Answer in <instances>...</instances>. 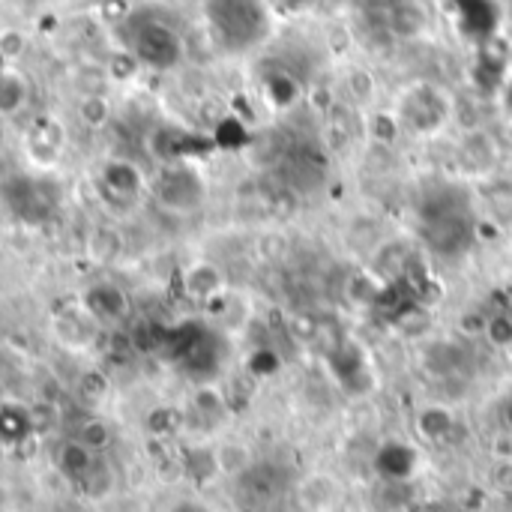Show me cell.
<instances>
[{"label":"cell","mask_w":512,"mask_h":512,"mask_svg":"<svg viewBox=\"0 0 512 512\" xmlns=\"http://www.w3.org/2000/svg\"><path fill=\"white\" fill-rule=\"evenodd\" d=\"M429 27V15L417 0H402L393 12H390V30L402 39H414L420 33H426Z\"/></svg>","instance_id":"obj_10"},{"label":"cell","mask_w":512,"mask_h":512,"mask_svg":"<svg viewBox=\"0 0 512 512\" xmlns=\"http://www.w3.org/2000/svg\"><path fill=\"white\" fill-rule=\"evenodd\" d=\"M81 384L87 387V390H84L87 399H99V396L105 393V378H102V375H84Z\"/></svg>","instance_id":"obj_18"},{"label":"cell","mask_w":512,"mask_h":512,"mask_svg":"<svg viewBox=\"0 0 512 512\" xmlns=\"http://www.w3.org/2000/svg\"><path fill=\"white\" fill-rule=\"evenodd\" d=\"M111 429H108V423H102V420H96V417H90V420H84L81 426H78V432H75V441H81L87 450H93V453H102L108 444H111Z\"/></svg>","instance_id":"obj_15"},{"label":"cell","mask_w":512,"mask_h":512,"mask_svg":"<svg viewBox=\"0 0 512 512\" xmlns=\"http://www.w3.org/2000/svg\"><path fill=\"white\" fill-rule=\"evenodd\" d=\"M30 99V81L18 66L0 63V117H15Z\"/></svg>","instance_id":"obj_6"},{"label":"cell","mask_w":512,"mask_h":512,"mask_svg":"<svg viewBox=\"0 0 512 512\" xmlns=\"http://www.w3.org/2000/svg\"><path fill=\"white\" fill-rule=\"evenodd\" d=\"M30 414L18 405H0V444H21L30 435Z\"/></svg>","instance_id":"obj_12"},{"label":"cell","mask_w":512,"mask_h":512,"mask_svg":"<svg viewBox=\"0 0 512 512\" xmlns=\"http://www.w3.org/2000/svg\"><path fill=\"white\" fill-rule=\"evenodd\" d=\"M345 87H348V96L357 102V105H372L375 96H378V78L372 69L366 66H351L345 72Z\"/></svg>","instance_id":"obj_13"},{"label":"cell","mask_w":512,"mask_h":512,"mask_svg":"<svg viewBox=\"0 0 512 512\" xmlns=\"http://www.w3.org/2000/svg\"><path fill=\"white\" fill-rule=\"evenodd\" d=\"M87 315L99 324H123L129 318V297L123 288L111 282H96L81 297Z\"/></svg>","instance_id":"obj_4"},{"label":"cell","mask_w":512,"mask_h":512,"mask_svg":"<svg viewBox=\"0 0 512 512\" xmlns=\"http://www.w3.org/2000/svg\"><path fill=\"white\" fill-rule=\"evenodd\" d=\"M123 48L141 63V69H174L183 60V39L180 33L162 18H132L126 21Z\"/></svg>","instance_id":"obj_1"},{"label":"cell","mask_w":512,"mask_h":512,"mask_svg":"<svg viewBox=\"0 0 512 512\" xmlns=\"http://www.w3.org/2000/svg\"><path fill=\"white\" fill-rule=\"evenodd\" d=\"M75 114H78V120H81L87 129H102V126L111 120L114 108H111L108 96H102V93H87V96H81Z\"/></svg>","instance_id":"obj_14"},{"label":"cell","mask_w":512,"mask_h":512,"mask_svg":"<svg viewBox=\"0 0 512 512\" xmlns=\"http://www.w3.org/2000/svg\"><path fill=\"white\" fill-rule=\"evenodd\" d=\"M99 189L105 195H111L114 201H135L144 195V189H150V180L144 177V171L129 162V159H108L99 168Z\"/></svg>","instance_id":"obj_3"},{"label":"cell","mask_w":512,"mask_h":512,"mask_svg":"<svg viewBox=\"0 0 512 512\" xmlns=\"http://www.w3.org/2000/svg\"><path fill=\"white\" fill-rule=\"evenodd\" d=\"M93 465H96V453L93 450H87L81 441H66L60 450H57V468L69 477V480H75V483H81L90 471H93Z\"/></svg>","instance_id":"obj_9"},{"label":"cell","mask_w":512,"mask_h":512,"mask_svg":"<svg viewBox=\"0 0 512 512\" xmlns=\"http://www.w3.org/2000/svg\"><path fill=\"white\" fill-rule=\"evenodd\" d=\"M150 192H153L156 204H159L165 213L189 216V213H195V210L204 204V198H207V183H204L201 171L192 168V165L183 159V162L159 165L156 177L150 180Z\"/></svg>","instance_id":"obj_2"},{"label":"cell","mask_w":512,"mask_h":512,"mask_svg":"<svg viewBox=\"0 0 512 512\" xmlns=\"http://www.w3.org/2000/svg\"><path fill=\"white\" fill-rule=\"evenodd\" d=\"M453 429V411L450 408H441V405H429L417 414V432L426 438V441H441L447 438Z\"/></svg>","instance_id":"obj_11"},{"label":"cell","mask_w":512,"mask_h":512,"mask_svg":"<svg viewBox=\"0 0 512 512\" xmlns=\"http://www.w3.org/2000/svg\"><path fill=\"white\" fill-rule=\"evenodd\" d=\"M144 147H147V156L156 159L159 165L183 162V156H186V135L177 132L174 126H156L144 138Z\"/></svg>","instance_id":"obj_8"},{"label":"cell","mask_w":512,"mask_h":512,"mask_svg":"<svg viewBox=\"0 0 512 512\" xmlns=\"http://www.w3.org/2000/svg\"><path fill=\"white\" fill-rule=\"evenodd\" d=\"M87 495H93V498H102V495H108V489H111V471L105 468V462H99L96 459V465H93V471L78 483Z\"/></svg>","instance_id":"obj_17"},{"label":"cell","mask_w":512,"mask_h":512,"mask_svg":"<svg viewBox=\"0 0 512 512\" xmlns=\"http://www.w3.org/2000/svg\"><path fill=\"white\" fill-rule=\"evenodd\" d=\"M24 51H27V36L15 27H3L0 30V60L15 66L24 57Z\"/></svg>","instance_id":"obj_16"},{"label":"cell","mask_w":512,"mask_h":512,"mask_svg":"<svg viewBox=\"0 0 512 512\" xmlns=\"http://www.w3.org/2000/svg\"><path fill=\"white\" fill-rule=\"evenodd\" d=\"M225 288V276L213 261H195L183 273V291L192 300H213Z\"/></svg>","instance_id":"obj_5"},{"label":"cell","mask_w":512,"mask_h":512,"mask_svg":"<svg viewBox=\"0 0 512 512\" xmlns=\"http://www.w3.org/2000/svg\"><path fill=\"white\" fill-rule=\"evenodd\" d=\"M60 138H63V132H60V126H57L54 120L36 126V129L30 132V138H27V156H30L36 165L51 168V165L60 159V153H63V141H60Z\"/></svg>","instance_id":"obj_7"}]
</instances>
